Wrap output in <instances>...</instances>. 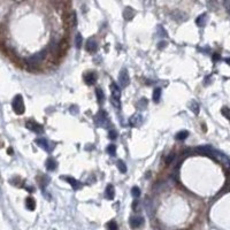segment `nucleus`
<instances>
[{
	"label": "nucleus",
	"instance_id": "1",
	"mask_svg": "<svg viewBox=\"0 0 230 230\" xmlns=\"http://www.w3.org/2000/svg\"><path fill=\"white\" fill-rule=\"evenodd\" d=\"M12 107H13V111L16 114H23L24 111H26V106H24V101H23V98L21 94H16L14 97L13 101H12Z\"/></svg>",
	"mask_w": 230,
	"mask_h": 230
},
{
	"label": "nucleus",
	"instance_id": "2",
	"mask_svg": "<svg viewBox=\"0 0 230 230\" xmlns=\"http://www.w3.org/2000/svg\"><path fill=\"white\" fill-rule=\"evenodd\" d=\"M44 57H45V51H41V52L36 53L35 55L30 57L29 59L26 60V63H28V66H30V67H37L40 62L43 61Z\"/></svg>",
	"mask_w": 230,
	"mask_h": 230
},
{
	"label": "nucleus",
	"instance_id": "3",
	"mask_svg": "<svg viewBox=\"0 0 230 230\" xmlns=\"http://www.w3.org/2000/svg\"><path fill=\"white\" fill-rule=\"evenodd\" d=\"M118 83H120V85L125 87V86H128L130 84V76H129V72L127 69H122L121 72H120V75H118Z\"/></svg>",
	"mask_w": 230,
	"mask_h": 230
},
{
	"label": "nucleus",
	"instance_id": "4",
	"mask_svg": "<svg viewBox=\"0 0 230 230\" xmlns=\"http://www.w3.org/2000/svg\"><path fill=\"white\" fill-rule=\"evenodd\" d=\"M94 122L96 124L99 125V127H106V123H107V114H106L105 111H100L98 112V114L96 115L94 118Z\"/></svg>",
	"mask_w": 230,
	"mask_h": 230
},
{
	"label": "nucleus",
	"instance_id": "5",
	"mask_svg": "<svg viewBox=\"0 0 230 230\" xmlns=\"http://www.w3.org/2000/svg\"><path fill=\"white\" fill-rule=\"evenodd\" d=\"M26 127L29 129V130H31L33 132H37V133H40V132H43L44 130V128H43V125H40L39 123H37L36 121H28L26 123Z\"/></svg>",
	"mask_w": 230,
	"mask_h": 230
},
{
	"label": "nucleus",
	"instance_id": "6",
	"mask_svg": "<svg viewBox=\"0 0 230 230\" xmlns=\"http://www.w3.org/2000/svg\"><path fill=\"white\" fill-rule=\"evenodd\" d=\"M129 223L131 225V228L136 229V228H139L142 224L144 223V217L143 216H139V215H135V216L130 217V221Z\"/></svg>",
	"mask_w": 230,
	"mask_h": 230
},
{
	"label": "nucleus",
	"instance_id": "7",
	"mask_svg": "<svg viewBox=\"0 0 230 230\" xmlns=\"http://www.w3.org/2000/svg\"><path fill=\"white\" fill-rule=\"evenodd\" d=\"M143 122V118H142V115L140 114H133L132 116H130L129 118V124L131 125L132 128H137L139 125L142 124Z\"/></svg>",
	"mask_w": 230,
	"mask_h": 230
},
{
	"label": "nucleus",
	"instance_id": "8",
	"mask_svg": "<svg viewBox=\"0 0 230 230\" xmlns=\"http://www.w3.org/2000/svg\"><path fill=\"white\" fill-rule=\"evenodd\" d=\"M84 82L87 85H94L97 82V76L93 72H89L84 75Z\"/></svg>",
	"mask_w": 230,
	"mask_h": 230
},
{
	"label": "nucleus",
	"instance_id": "9",
	"mask_svg": "<svg viewBox=\"0 0 230 230\" xmlns=\"http://www.w3.org/2000/svg\"><path fill=\"white\" fill-rule=\"evenodd\" d=\"M63 179L65 181H67L68 183L70 184V186H72L74 190H78V189H81L82 188V183L81 182H78L77 179H75L74 177H70V176H63Z\"/></svg>",
	"mask_w": 230,
	"mask_h": 230
},
{
	"label": "nucleus",
	"instance_id": "10",
	"mask_svg": "<svg viewBox=\"0 0 230 230\" xmlns=\"http://www.w3.org/2000/svg\"><path fill=\"white\" fill-rule=\"evenodd\" d=\"M86 51L90 53H94L97 51V48H98V44H97V41L94 38H90V39H87L86 41Z\"/></svg>",
	"mask_w": 230,
	"mask_h": 230
},
{
	"label": "nucleus",
	"instance_id": "11",
	"mask_svg": "<svg viewBox=\"0 0 230 230\" xmlns=\"http://www.w3.org/2000/svg\"><path fill=\"white\" fill-rule=\"evenodd\" d=\"M136 15V12H135V9L131 8V7H125L124 11H123V17H124V20L127 21H130L133 19V16Z\"/></svg>",
	"mask_w": 230,
	"mask_h": 230
},
{
	"label": "nucleus",
	"instance_id": "12",
	"mask_svg": "<svg viewBox=\"0 0 230 230\" xmlns=\"http://www.w3.org/2000/svg\"><path fill=\"white\" fill-rule=\"evenodd\" d=\"M45 166H46V168H47V170L54 171L58 168V162H57V160L54 158H48L46 160Z\"/></svg>",
	"mask_w": 230,
	"mask_h": 230
},
{
	"label": "nucleus",
	"instance_id": "13",
	"mask_svg": "<svg viewBox=\"0 0 230 230\" xmlns=\"http://www.w3.org/2000/svg\"><path fill=\"white\" fill-rule=\"evenodd\" d=\"M115 196V190H114V186H113L112 184H107V186H106V190H105V197L106 199H108V200H112L113 198Z\"/></svg>",
	"mask_w": 230,
	"mask_h": 230
},
{
	"label": "nucleus",
	"instance_id": "14",
	"mask_svg": "<svg viewBox=\"0 0 230 230\" xmlns=\"http://www.w3.org/2000/svg\"><path fill=\"white\" fill-rule=\"evenodd\" d=\"M207 21H208L207 14L204 13V14H201V15H199L197 19H196V24H197L198 26H200V28H203V26H206Z\"/></svg>",
	"mask_w": 230,
	"mask_h": 230
},
{
	"label": "nucleus",
	"instance_id": "15",
	"mask_svg": "<svg viewBox=\"0 0 230 230\" xmlns=\"http://www.w3.org/2000/svg\"><path fill=\"white\" fill-rule=\"evenodd\" d=\"M35 143L38 145L39 147L46 150V151H51V150H50V146H48V142H47V139H45V138H37V139L35 140Z\"/></svg>",
	"mask_w": 230,
	"mask_h": 230
},
{
	"label": "nucleus",
	"instance_id": "16",
	"mask_svg": "<svg viewBox=\"0 0 230 230\" xmlns=\"http://www.w3.org/2000/svg\"><path fill=\"white\" fill-rule=\"evenodd\" d=\"M111 92H112L113 98L120 99V97H121V90H120V87H118L115 83H112V84H111Z\"/></svg>",
	"mask_w": 230,
	"mask_h": 230
},
{
	"label": "nucleus",
	"instance_id": "17",
	"mask_svg": "<svg viewBox=\"0 0 230 230\" xmlns=\"http://www.w3.org/2000/svg\"><path fill=\"white\" fill-rule=\"evenodd\" d=\"M189 108H190L191 112L193 113L195 115H198V114H199L200 107H199V104H198L196 100H192V101L189 103Z\"/></svg>",
	"mask_w": 230,
	"mask_h": 230
},
{
	"label": "nucleus",
	"instance_id": "18",
	"mask_svg": "<svg viewBox=\"0 0 230 230\" xmlns=\"http://www.w3.org/2000/svg\"><path fill=\"white\" fill-rule=\"evenodd\" d=\"M26 207L29 210H33L36 208V201L32 197H28L26 199Z\"/></svg>",
	"mask_w": 230,
	"mask_h": 230
},
{
	"label": "nucleus",
	"instance_id": "19",
	"mask_svg": "<svg viewBox=\"0 0 230 230\" xmlns=\"http://www.w3.org/2000/svg\"><path fill=\"white\" fill-rule=\"evenodd\" d=\"M160 98H161V89L160 87H155L154 91H153V94H152V100L154 103H159Z\"/></svg>",
	"mask_w": 230,
	"mask_h": 230
},
{
	"label": "nucleus",
	"instance_id": "20",
	"mask_svg": "<svg viewBox=\"0 0 230 230\" xmlns=\"http://www.w3.org/2000/svg\"><path fill=\"white\" fill-rule=\"evenodd\" d=\"M38 182H39L40 188H41V189H44L46 185L48 184V182H50V177H48L47 175H43V176H39V178H38Z\"/></svg>",
	"mask_w": 230,
	"mask_h": 230
},
{
	"label": "nucleus",
	"instance_id": "21",
	"mask_svg": "<svg viewBox=\"0 0 230 230\" xmlns=\"http://www.w3.org/2000/svg\"><path fill=\"white\" fill-rule=\"evenodd\" d=\"M96 96H97V100H98L99 104H103L105 101V94H104V91L100 87H98L96 90Z\"/></svg>",
	"mask_w": 230,
	"mask_h": 230
},
{
	"label": "nucleus",
	"instance_id": "22",
	"mask_svg": "<svg viewBox=\"0 0 230 230\" xmlns=\"http://www.w3.org/2000/svg\"><path fill=\"white\" fill-rule=\"evenodd\" d=\"M189 136V131H186V130H181V131H178L176 133V136L175 138L177 139V140H184V139H186Z\"/></svg>",
	"mask_w": 230,
	"mask_h": 230
},
{
	"label": "nucleus",
	"instance_id": "23",
	"mask_svg": "<svg viewBox=\"0 0 230 230\" xmlns=\"http://www.w3.org/2000/svg\"><path fill=\"white\" fill-rule=\"evenodd\" d=\"M147 107V99L146 98H142L139 101H138L137 104V108L138 109H140V111H143L144 108Z\"/></svg>",
	"mask_w": 230,
	"mask_h": 230
},
{
	"label": "nucleus",
	"instance_id": "24",
	"mask_svg": "<svg viewBox=\"0 0 230 230\" xmlns=\"http://www.w3.org/2000/svg\"><path fill=\"white\" fill-rule=\"evenodd\" d=\"M106 151H107V153L109 154V155H112V157H114L115 155V153H116V146L115 145H108L107 146V149H106Z\"/></svg>",
	"mask_w": 230,
	"mask_h": 230
},
{
	"label": "nucleus",
	"instance_id": "25",
	"mask_svg": "<svg viewBox=\"0 0 230 230\" xmlns=\"http://www.w3.org/2000/svg\"><path fill=\"white\" fill-rule=\"evenodd\" d=\"M116 164H118V170L121 171V173H125V171H127V166H125V164L122 160H118V161H116Z\"/></svg>",
	"mask_w": 230,
	"mask_h": 230
},
{
	"label": "nucleus",
	"instance_id": "26",
	"mask_svg": "<svg viewBox=\"0 0 230 230\" xmlns=\"http://www.w3.org/2000/svg\"><path fill=\"white\" fill-rule=\"evenodd\" d=\"M106 228H107V230H118V224L115 221H109L106 224Z\"/></svg>",
	"mask_w": 230,
	"mask_h": 230
},
{
	"label": "nucleus",
	"instance_id": "27",
	"mask_svg": "<svg viewBox=\"0 0 230 230\" xmlns=\"http://www.w3.org/2000/svg\"><path fill=\"white\" fill-rule=\"evenodd\" d=\"M131 195L133 198H138L140 196V189L138 186H133L131 189Z\"/></svg>",
	"mask_w": 230,
	"mask_h": 230
},
{
	"label": "nucleus",
	"instance_id": "28",
	"mask_svg": "<svg viewBox=\"0 0 230 230\" xmlns=\"http://www.w3.org/2000/svg\"><path fill=\"white\" fill-rule=\"evenodd\" d=\"M82 41H83L82 35L77 33V36H76V41H75V45H76V47H77V48H81V46H82Z\"/></svg>",
	"mask_w": 230,
	"mask_h": 230
},
{
	"label": "nucleus",
	"instance_id": "29",
	"mask_svg": "<svg viewBox=\"0 0 230 230\" xmlns=\"http://www.w3.org/2000/svg\"><path fill=\"white\" fill-rule=\"evenodd\" d=\"M118 136V133L116 130H109L108 131V138L109 139H112V140H114V139H116Z\"/></svg>",
	"mask_w": 230,
	"mask_h": 230
},
{
	"label": "nucleus",
	"instance_id": "30",
	"mask_svg": "<svg viewBox=\"0 0 230 230\" xmlns=\"http://www.w3.org/2000/svg\"><path fill=\"white\" fill-rule=\"evenodd\" d=\"M222 4H223V7L225 8V12L230 15V0H223Z\"/></svg>",
	"mask_w": 230,
	"mask_h": 230
},
{
	"label": "nucleus",
	"instance_id": "31",
	"mask_svg": "<svg viewBox=\"0 0 230 230\" xmlns=\"http://www.w3.org/2000/svg\"><path fill=\"white\" fill-rule=\"evenodd\" d=\"M221 112H222V114H223V116H225V118L230 121V109L229 108H228V107H223Z\"/></svg>",
	"mask_w": 230,
	"mask_h": 230
},
{
	"label": "nucleus",
	"instance_id": "32",
	"mask_svg": "<svg viewBox=\"0 0 230 230\" xmlns=\"http://www.w3.org/2000/svg\"><path fill=\"white\" fill-rule=\"evenodd\" d=\"M111 101L113 103V105L115 106L116 108H120V99H116V98H111Z\"/></svg>",
	"mask_w": 230,
	"mask_h": 230
},
{
	"label": "nucleus",
	"instance_id": "33",
	"mask_svg": "<svg viewBox=\"0 0 230 230\" xmlns=\"http://www.w3.org/2000/svg\"><path fill=\"white\" fill-rule=\"evenodd\" d=\"M158 29H159V33H160V36H162V35H164V37H166V36H167V33H166V31H164V26H159Z\"/></svg>",
	"mask_w": 230,
	"mask_h": 230
},
{
	"label": "nucleus",
	"instance_id": "34",
	"mask_svg": "<svg viewBox=\"0 0 230 230\" xmlns=\"http://www.w3.org/2000/svg\"><path fill=\"white\" fill-rule=\"evenodd\" d=\"M166 46H167V41H164H164H160V43L158 44V47L160 48V50H162V48L166 47Z\"/></svg>",
	"mask_w": 230,
	"mask_h": 230
},
{
	"label": "nucleus",
	"instance_id": "35",
	"mask_svg": "<svg viewBox=\"0 0 230 230\" xmlns=\"http://www.w3.org/2000/svg\"><path fill=\"white\" fill-rule=\"evenodd\" d=\"M76 109H77L76 106H72V107H70V112H74L72 114H76Z\"/></svg>",
	"mask_w": 230,
	"mask_h": 230
},
{
	"label": "nucleus",
	"instance_id": "36",
	"mask_svg": "<svg viewBox=\"0 0 230 230\" xmlns=\"http://www.w3.org/2000/svg\"><path fill=\"white\" fill-rule=\"evenodd\" d=\"M137 207H138V203L137 201H133V204H132V208H133V210H137Z\"/></svg>",
	"mask_w": 230,
	"mask_h": 230
},
{
	"label": "nucleus",
	"instance_id": "37",
	"mask_svg": "<svg viewBox=\"0 0 230 230\" xmlns=\"http://www.w3.org/2000/svg\"><path fill=\"white\" fill-rule=\"evenodd\" d=\"M216 60H219V55H217V54H214V61H216Z\"/></svg>",
	"mask_w": 230,
	"mask_h": 230
},
{
	"label": "nucleus",
	"instance_id": "38",
	"mask_svg": "<svg viewBox=\"0 0 230 230\" xmlns=\"http://www.w3.org/2000/svg\"><path fill=\"white\" fill-rule=\"evenodd\" d=\"M225 61H227L228 63H230V59H227V60H225Z\"/></svg>",
	"mask_w": 230,
	"mask_h": 230
}]
</instances>
